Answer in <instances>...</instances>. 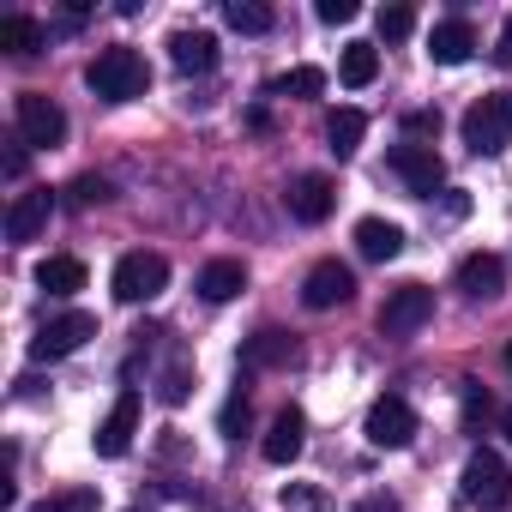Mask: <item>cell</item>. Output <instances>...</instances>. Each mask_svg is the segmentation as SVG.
<instances>
[{"mask_svg": "<svg viewBox=\"0 0 512 512\" xmlns=\"http://www.w3.org/2000/svg\"><path fill=\"white\" fill-rule=\"evenodd\" d=\"M43 25L31 19V13H7V19H0V49H7V55H19V61H31V55H43Z\"/></svg>", "mask_w": 512, "mask_h": 512, "instance_id": "20", "label": "cell"}, {"mask_svg": "<svg viewBox=\"0 0 512 512\" xmlns=\"http://www.w3.org/2000/svg\"><path fill=\"white\" fill-rule=\"evenodd\" d=\"M85 85H91L103 103H133V97L151 91V67H145L139 49L115 43V49H97V61L85 67Z\"/></svg>", "mask_w": 512, "mask_h": 512, "instance_id": "1", "label": "cell"}, {"mask_svg": "<svg viewBox=\"0 0 512 512\" xmlns=\"http://www.w3.org/2000/svg\"><path fill=\"white\" fill-rule=\"evenodd\" d=\"M428 320H434V290H428V284H398V290L380 302V332H386V338H416Z\"/></svg>", "mask_w": 512, "mask_h": 512, "instance_id": "7", "label": "cell"}, {"mask_svg": "<svg viewBox=\"0 0 512 512\" xmlns=\"http://www.w3.org/2000/svg\"><path fill=\"white\" fill-rule=\"evenodd\" d=\"M223 19H229V31H241V37H266V31L278 25V13L266 7V0H229Z\"/></svg>", "mask_w": 512, "mask_h": 512, "instance_id": "24", "label": "cell"}, {"mask_svg": "<svg viewBox=\"0 0 512 512\" xmlns=\"http://www.w3.org/2000/svg\"><path fill=\"white\" fill-rule=\"evenodd\" d=\"M356 13H362L356 0H320V7H314V19H320V25H350Z\"/></svg>", "mask_w": 512, "mask_h": 512, "instance_id": "31", "label": "cell"}, {"mask_svg": "<svg viewBox=\"0 0 512 512\" xmlns=\"http://www.w3.org/2000/svg\"><path fill=\"white\" fill-rule=\"evenodd\" d=\"M404 133H410V139H434V133H440V115H434V109H416V115H404Z\"/></svg>", "mask_w": 512, "mask_h": 512, "instance_id": "33", "label": "cell"}, {"mask_svg": "<svg viewBox=\"0 0 512 512\" xmlns=\"http://www.w3.org/2000/svg\"><path fill=\"white\" fill-rule=\"evenodd\" d=\"M290 362H296V338L290 332H260L241 350V368H290Z\"/></svg>", "mask_w": 512, "mask_h": 512, "instance_id": "21", "label": "cell"}, {"mask_svg": "<svg viewBox=\"0 0 512 512\" xmlns=\"http://www.w3.org/2000/svg\"><path fill=\"white\" fill-rule=\"evenodd\" d=\"M284 199H290V217H296V223H326L332 205H338V187H332L326 175H296Z\"/></svg>", "mask_w": 512, "mask_h": 512, "instance_id": "12", "label": "cell"}, {"mask_svg": "<svg viewBox=\"0 0 512 512\" xmlns=\"http://www.w3.org/2000/svg\"><path fill=\"white\" fill-rule=\"evenodd\" d=\"M506 368H512V344H506Z\"/></svg>", "mask_w": 512, "mask_h": 512, "instance_id": "38", "label": "cell"}, {"mask_svg": "<svg viewBox=\"0 0 512 512\" xmlns=\"http://www.w3.org/2000/svg\"><path fill=\"white\" fill-rule=\"evenodd\" d=\"M410 31H416V13L410 7H380V37L386 43H404Z\"/></svg>", "mask_w": 512, "mask_h": 512, "instance_id": "28", "label": "cell"}, {"mask_svg": "<svg viewBox=\"0 0 512 512\" xmlns=\"http://www.w3.org/2000/svg\"><path fill=\"white\" fill-rule=\"evenodd\" d=\"M163 284H169V260H163V253H151V247L121 253V266H115V302L139 308V302L163 296Z\"/></svg>", "mask_w": 512, "mask_h": 512, "instance_id": "4", "label": "cell"}, {"mask_svg": "<svg viewBox=\"0 0 512 512\" xmlns=\"http://www.w3.org/2000/svg\"><path fill=\"white\" fill-rule=\"evenodd\" d=\"M49 211H55L49 187H31V193H19V199H13V211H7V241H13V247L37 241V235L49 229Z\"/></svg>", "mask_w": 512, "mask_h": 512, "instance_id": "13", "label": "cell"}, {"mask_svg": "<svg viewBox=\"0 0 512 512\" xmlns=\"http://www.w3.org/2000/svg\"><path fill=\"white\" fill-rule=\"evenodd\" d=\"M169 61L181 73H211L217 67V37L211 31H175L169 37Z\"/></svg>", "mask_w": 512, "mask_h": 512, "instance_id": "18", "label": "cell"}, {"mask_svg": "<svg viewBox=\"0 0 512 512\" xmlns=\"http://www.w3.org/2000/svg\"><path fill=\"white\" fill-rule=\"evenodd\" d=\"M247 290V266L241 260H211L205 272H199V296L205 302H235Z\"/></svg>", "mask_w": 512, "mask_h": 512, "instance_id": "19", "label": "cell"}, {"mask_svg": "<svg viewBox=\"0 0 512 512\" xmlns=\"http://www.w3.org/2000/svg\"><path fill=\"white\" fill-rule=\"evenodd\" d=\"M464 145L476 157H500L512 145V91H488L464 109Z\"/></svg>", "mask_w": 512, "mask_h": 512, "instance_id": "2", "label": "cell"}, {"mask_svg": "<svg viewBox=\"0 0 512 512\" xmlns=\"http://www.w3.org/2000/svg\"><path fill=\"white\" fill-rule=\"evenodd\" d=\"M284 506H290V512H314L320 494H314V488H284Z\"/></svg>", "mask_w": 512, "mask_h": 512, "instance_id": "35", "label": "cell"}, {"mask_svg": "<svg viewBox=\"0 0 512 512\" xmlns=\"http://www.w3.org/2000/svg\"><path fill=\"white\" fill-rule=\"evenodd\" d=\"M482 416H488V392L476 380H464V428H476Z\"/></svg>", "mask_w": 512, "mask_h": 512, "instance_id": "32", "label": "cell"}, {"mask_svg": "<svg viewBox=\"0 0 512 512\" xmlns=\"http://www.w3.org/2000/svg\"><path fill=\"white\" fill-rule=\"evenodd\" d=\"M350 296H356V278H350V266H338V260H320V266L308 272V284H302V308H314V314L344 308Z\"/></svg>", "mask_w": 512, "mask_h": 512, "instance_id": "10", "label": "cell"}, {"mask_svg": "<svg viewBox=\"0 0 512 512\" xmlns=\"http://www.w3.org/2000/svg\"><path fill=\"white\" fill-rule=\"evenodd\" d=\"M302 446H308V416L290 404V410H278L272 416V428H266V464H296L302 458Z\"/></svg>", "mask_w": 512, "mask_h": 512, "instance_id": "14", "label": "cell"}, {"mask_svg": "<svg viewBox=\"0 0 512 512\" xmlns=\"http://www.w3.org/2000/svg\"><path fill=\"white\" fill-rule=\"evenodd\" d=\"M109 199H115L109 175H79V181H67V205H73V211H97V205H109Z\"/></svg>", "mask_w": 512, "mask_h": 512, "instance_id": "26", "label": "cell"}, {"mask_svg": "<svg viewBox=\"0 0 512 512\" xmlns=\"http://www.w3.org/2000/svg\"><path fill=\"white\" fill-rule=\"evenodd\" d=\"M356 253H362V260H374V266H386V260H398V253H404V229L386 223V217H362L356 223Z\"/></svg>", "mask_w": 512, "mask_h": 512, "instance_id": "16", "label": "cell"}, {"mask_svg": "<svg viewBox=\"0 0 512 512\" xmlns=\"http://www.w3.org/2000/svg\"><path fill=\"white\" fill-rule=\"evenodd\" d=\"M362 133H368V115H362V109H332V115H326V145H332V157H356V151H362Z\"/></svg>", "mask_w": 512, "mask_h": 512, "instance_id": "23", "label": "cell"}, {"mask_svg": "<svg viewBox=\"0 0 512 512\" xmlns=\"http://www.w3.org/2000/svg\"><path fill=\"white\" fill-rule=\"evenodd\" d=\"M470 49H476V31H470V19H440V25H434V37H428V55H434L440 67H458V61H470Z\"/></svg>", "mask_w": 512, "mask_h": 512, "instance_id": "17", "label": "cell"}, {"mask_svg": "<svg viewBox=\"0 0 512 512\" xmlns=\"http://www.w3.org/2000/svg\"><path fill=\"white\" fill-rule=\"evenodd\" d=\"M362 434H368V446H380V452H404V446L416 440V410H410L404 398H374Z\"/></svg>", "mask_w": 512, "mask_h": 512, "instance_id": "9", "label": "cell"}, {"mask_svg": "<svg viewBox=\"0 0 512 512\" xmlns=\"http://www.w3.org/2000/svg\"><path fill=\"white\" fill-rule=\"evenodd\" d=\"M241 428H247V398L235 392V398L223 404V434H241Z\"/></svg>", "mask_w": 512, "mask_h": 512, "instance_id": "34", "label": "cell"}, {"mask_svg": "<svg viewBox=\"0 0 512 512\" xmlns=\"http://www.w3.org/2000/svg\"><path fill=\"white\" fill-rule=\"evenodd\" d=\"M85 338H97V320H91L85 308H73V314H55V320L37 326L31 356H37V362H61V356H73V350H85Z\"/></svg>", "mask_w": 512, "mask_h": 512, "instance_id": "8", "label": "cell"}, {"mask_svg": "<svg viewBox=\"0 0 512 512\" xmlns=\"http://www.w3.org/2000/svg\"><path fill=\"white\" fill-rule=\"evenodd\" d=\"M458 290L470 302H494L506 290V260H500V253H470V260L458 266Z\"/></svg>", "mask_w": 512, "mask_h": 512, "instance_id": "15", "label": "cell"}, {"mask_svg": "<svg viewBox=\"0 0 512 512\" xmlns=\"http://www.w3.org/2000/svg\"><path fill=\"white\" fill-rule=\"evenodd\" d=\"M500 428H506V440H512V404H506V410H500Z\"/></svg>", "mask_w": 512, "mask_h": 512, "instance_id": "37", "label": "cell"}, {"mask_svg": "<svg viewBox=\"0 0 512 512\" xmlns=\"http://www.w3.org/2000/svg\"><path fill=\"white\" fill-rule=\"evenodd\" d=\"M494 67H512V13L500 25V43H494Z\"/></svg>", "mask_w": 512, "mask_h": 512, "instance_id": "36", "label": "cell"}, {"mask_svg": "<svg viewBox=\"0 0 512 512\" xmlns=\"http://www.w3.org/2000/svg\"><path fill=\"white\" fill-rule=\"evenodd\" d=\"M133 434H139V392L127 386L121 398H115V410L97 422V434H91V446L103 452V458H121L127 446H133Z\"/></svg>", "mask_w": 512, "mask_h": 512, "instance_id": "11", "label": "cell"}, {"mask_svg": "<svg viewBox=\"0 0 512 512\" xmlns=\"http://www.w3.org/2000/svg\"><path fill=\"white\" fill-rule=\"evenodd\" d=\"M464 500L482 506V512H500L512 500V470H506L500 452H488V446L470 452V464H464Z\"/></svg>", "mask_w": 512, "mask_h": 512, "instance_id": "5", "label": "cell"}, {"mask_svg": "<svg viewBox=\"0 0 512 512\" xmlns=\"http://www.w3.org/2000/svg\"><path fill=\"white\" fill-rule=\"evenodd\" d=\"M272 91H278V97H320V91H326V73H320V67H296V73H284Z\"/></svg>", "mask_w": 512, "mask_h": 512, "instance_id": "27", "label": "cell"}, {"mask_svg": "<svg viewBox=\"0 0 512 512\" xmlns=\"http://www.w3.org/2000/svg\"><path fill=\"white\" fill-rule=\"evenodd\" d=\"M103 500H97V488H67L61 500H43L37 512H97Z\"/></svg>", "mask_w": 512, "mask_h": 512, "instance_id": "30", "label": "cell"}, {"mask_svg": "<svg viewBox=\"0 0 512 512\" xmlns=\"http://www.w3.org/2000/svg\"><path fill=\"white\" fill-rule=\"evenodd\" d=\"M374 73H380V49H374V43H344L338 79H344L350 91H362V85H374Z\"/></svg>", "mask_w": 512, "mask_h": 512, "instance_id": "25", "label": "cell"}, {"mask_svg": "<svg viewBox=\"0 0 512 512\" xmlns=\"http://www.w3.org/2000/svg\"><path fill=\"white\" fill-rule=\"evenodd\" d=\"M187 392H193V368H187V362H175V368L163 374L157 398H163V404H187Z\"/></svg>", "mask_w": 512, "mask_h": 512, "instance_id": "29", "label": "cell"}, {"mask_svg": "<svg viewBox=\"0 0 512 512\" xmlns=\"http://www.w3.org/2000/svg\"><path fill=\"white\" fill-rule=\"evenodd\" d=\"M386 163H392V175L404 181V193H410V199H434V193H440V181H446V163L434 157V145H410V139H404V145H392V151H386Z\"/></svg>", "mask_w": 512, "mask_h": 512, "instance_id": "6", "label": "cell"}, {"mask_svg": "<svg viewBox=\"0 0 512 512\" xmlns=\"http://www.w3.org/2000/svg\"><path fill=\"white\" fill-rule=\"evenodd\" d=\"M13 121H19V145H31V151H55L67 139V109L55 97H43V91H19Z\"/></svg>", "mask_w": 512, "mask_h": 512, "instance_id": "3", "label": "cell"}, {"mask_svg": "<svg viewBox=\"0 0 512 512\" xmlns=\"http://www.w3.org/2000/svg\"><path fill=\"white\" fill-rule=\"evenodd\" d=\"M37 284L49 296H79L85 290V260H73V253H49V260L37 266Z\"/></svg>", "mask_w": 512, "mask_h": 512, "instance_id": "22", "label": "cell"}]
</instances>
